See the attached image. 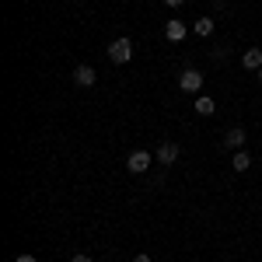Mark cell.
<instances>
[{
  "mask_svg": "<svg viewBox=\"0 0 262 262\" xmlns=\"http://www.w3.org/2000/svg\"><path fill=\"white\" fill-rule=\"evenodd\" d=\"M164 35L171 42H182L185 39V25H182V21H168V25H164Z\"/></svg>",
  "mask_w": 262,
  "mask_h": 262,
  "instance_id": "cell-8",
  "label": "cell"
},
{
  "mask_svg": "<svg viewBox=\"0 0 262 262\" xmlns=\"http://www.w3.org/2000/svg\"><path fill=\"white\" fill-rule=\"evenodd\" d=\"M242 63H245V70H262V49H245Z\"/></svg>",
  "mask_w": 262,
  "mask_h": 262,
  "instance_id": "cell-7",
  "label": "cell"
},
{
  "mask_svg": "<svg viewBox=\"0 0 262 262\" xmlns=\"http://www.w3.org/2000/svg\"><path fill=\"white\" fill-rule=\"evenodd\" d=\"M196 112H200V116H213V112H217V101L210 98V95H200V98H196Z\"/></svg>",
  "mask_w": 262,
  "mask_h": 262,
  "instance_id": "cell-9",
  "label": "cell"
},
{
  "mask_svg": "<svg viewBox=\"0 0 262 262\" xmlns=\"http://www.w3.org/2000/svg\"><path fill=\"white\" fill-rule=\"evenodd\" d=\"M164 4H168V7H182L185 0H164Z\"/></svg>",
  "mask_w": 262,
  "mask_h": 262,
  "instance_id": "cell-14",
  "label": "cell"
},
{
  "mask_svg": "<svg viewBox=\"0 0 262 262\" xmlns=\"http://www.w3.org/2000/svg\"><path fill=\"white\" fill-rule=\"evenodd\" d=\"M234 171H248V168H252V158H248V154H245V150H238V154H234Z\"/></svg>",
  "mask_w": 262,
  "mask_h": 262,
  "instance_id": "cell-11",
  "label": "cell"
},
{
  "mask_svg": "<svg viewBox=\"0 0 262 262\" xmlns=\"http://www.w3.org/2000/svg\"><path fill=\"white\" fill-rule=\"evenodd\" d=\"M245 137H248V133H245L242 126H234V129H227V133H224V143H227V147H234V150H242Z\"/></svg>",
  "mask_w": 262,
  "mask_h": 262,
  "instance_id": "cell-6",
  "label": "cell"
},
{
  "mask_svg": "<svg viewBox=\"0 0 262 262\" xmlns=\"http://www.w3.org/2000/svg\"><path fill=\"white\" fill-rule=\"evenodd\" d=\"M259 84H262V70H259Z\"/></svg>",
  "mask_w": 262,
  "mask_h": 262,
  "instance_id": "cell-16",
  "label": "cell"
},
{
  "mask_svg": "<svg viewBox=\"0 0 262 262\" xmlns=\"http://www.w3.org/2000/svg\"><path fill=\"white\" fill-rule=\"evenodd\" d=\"M105 53H108V60H112V63H129V60H133V39L122 35V39H116Z\"/></svg>",
  "mask_w": 262,
  "mask_h": 262,
  "instance_id": "cell-1",
  "label": "cell"
},
{
  "mask_svg": "<svg viewBox=\"0 0 262 262\" xmlns=\"http://www.w3.org/2000/svg\"><path fill=\"white\" fill-rule=\"evenodd\" d=\"M133 262H150V255H137V259H133Z\"/></svg>",
  "mask_w": 262,
  "mask_h": 262,
  "instance_id": "cell-15",
  "label": "cell"
},
{
  "mask_svg": "<svg viewBox=\"0 0 262 262\" xmlns=\"http://www.w3.org/2000/svg\"><path fill=\"white\" fill-rule=\"evenodd\" d=\"M74 81L81 84V88H91V84L98 81V74H95V67H91V63H81V67L74 70Z\"/></svg>",
  "mask_w": 262,
  "mask_h": 262,
  "instance_id": "cell-5",
  "label": "cell"
},
{
  "mask_svg": "<svg viewBox=\"0 0 262 262\" xmlns=\"http://www.w3.org/2000/svg\"><path fill=\"white\" fill-rule=\"evenodd\" d=\"M150 161H154V158H150V154H147V150H133V154H129V158H126V168H129V171H133V175H143V171H147V168H150Z\"/></svg>",
  "mask_w": 262,
  "mask_h": 262,
  "instance_id": "cell-2",
  "label": "cell"
},
{
  "mask_svg": "<svg viewBox=\"0 0 262 262\" xmlns=\"http://www.w3.org/2000/svg\"><path fill=\"white\" fill-rule=\"evenodd\" d=\"M179 88L185 91V95L200 91V88H203V74H200V70H185V74L179 77Z\"/></svg>",
  "mask_w": 262,
  "mask_h": 262,
  "instance_id": "cell-3",
  "label": "cell"
},
{
  "mask_svg": "<svg viewBox=\"0 0 262 262\" xmlns=\"http://www.w3.org/2000/svg\"><path fill=\"white\" fill-rule=\"evenodd\" d=\"M14 262H35V255H28V252H21V255H18Z\"/></svg>",
  "mask_w": 262,
  "mask_h": 262,
  "instance_id": "cell-13",
  "label": "cell"
},
{
  "mask_svg": "<svg viewBox=\"0 0 262 262\" xmlns=\"http://www.w3.org/2000/svg\"><path fill=\"white\" fill-rule=\"evenodd\" d=\"M179 154H182V150H179V143L164 140L161 147H158V154H154V158H158L161 164H175V161H179Z\"/></svg>",
  "mask_w": 262,
  "mask_h": 262,
  "instance_id": "cell-4",
  "label": "cell"
},
{
  "mask_svg": "<svg viewBox=\"0 0 262 262\" xmlns=\"http://www.w3.org/2000/svg\"><path fill=\"white\" fill-rule=\"evenodd\" d=\"M192 28H196V35H200V39H206V35H213V18H200Z\"/></svg>",
  "mask_w": 262,
  "mask_h": 262,
  "instance_id": "cell-10",
  "label": "cell"
},
{
  "mask_svg": "<svg viewBox=\"0 0 262 262\" xmlns=\"http://www.w3.org/2000/svg\"><path fill=\"white\" fill-rule=\"evenodd\" d=\"M70 262H91V255H88V252H77V255H74Z\"/></svg>",
  "mask_w": 262,
  "mask_h": 262,
  "instance_id": "cell-12",
  "label": "cell"
}]
</instances>
